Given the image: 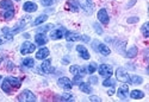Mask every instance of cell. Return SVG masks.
<instances>
[{
  "label": "cell",
  "instance_id": "1",
  "mask_svg": "<svg viewBox=\"0 0 149 102\" xmlns=\"http://www.w3.org/2000/svg\"><path fill=\"white\" fill-rule=\"evenodd\" d=\"M20 84H22V81L19 79L10 76V77L4 79L3 83H1V89L6 94H11L15 89H18L20 87Z\"/></svg>",
  "mask_w": 149,
  "mask_h": 102
},
{
  "label": "cell",
  "instance_id": "2",
  "mask_svg": "<svg viewBox=\"0 0 149 102\" xmlns=\"http://www.w3.org/2000/svg\"><path fill=\"white\" fill-rule=\"evenodd\" d=\"M0 8L3 10V17L6 20H10L15 17V6L11 0H1L0 1Z\"/></svg>",
  "mask_w": 149,
  "mask_h": 102
},
{
  "label": "cell",
  "instance_id": "3",
  "mask_svg": "<svg viewBox=\"0 0 149 102\" xmlns=\"http://www.w3.org/2000/svg\"><path fill=\"white\" fill-rule=\"evenodd\" d=\"M92 48L97 51V52L102 54V55H104V56H109L110 52H111L110 48H107L105 44L100 43L99 41H93V43H92Z\"/></svg>",
  "mask_w": 149,
  "mask_h": 102
},
{
  "label": "cell",
  "instance_id": "4",
  "mask_svg": "<svg viewBox=\"0 0 149 102\" xmlns=\"http://www.w3.org/2000/svg\"><path fill=\"white\" fill-rule=\"evenodd\" d=\"M77 3L79 4V6H80L87 14L93 13L94 5H93V1H92V0H77Z\"/></svg>",
  "mask_w": 149,
  "mask_h": 102
},
{
  "label": "cell",
  "instance_id": "5",
  "mask_svg": "<svg viewBox=\"0 0 149 102\" xmlns=\"http://www.w3.org/2000/svg\"><path fill=\"white\" fill-rule=\"evenodd\" d=\"M37 99L33 93H31L30 90H24L20 93V95H18V101L20 102H35Z\"/></svg>",
  "mask_w": 149,
  "mask_h": 102
},
{
  "label": "cell",
  "instance_id": "6",
  "mask_svg": "<svg viewBox=\"0 0 149 102\" xmlns=\"http://www.w3.org/2000/svg\"><path fill=\"white\" fill-rule=\"evenodd\" d=\"M116 76H117V80L123 82V83H130V75L125 71V69L123 68H118L116 70Z\"/></svg>",
  "mask_w": 149,
  "mask_h": 102
},
{
  "label": "cell",
  "instance_id": "7",
  "mask_svg": "<svg viewBox=\"0 0 149 102\" xmlns=\"http://www.w3.org/2000/svg\"><path fill=\"white\" fill-rule=\"evenodd\" d=\"M98 71H99V75L103 76V77L107 79V77H111L112 76V67L109 65V64H102V65H99L98 68Z\"/></svg>",
  "mask_w": 149,
  "mask_h": 102
},
{
  "label": "cell",
  "instance_id": "8",
  "mask_svg": "<svg viewBox=\"0 0 149 102\" xmlns=\"http://www.w3.org/2000/svg\"><path fill=\"white\" fill-rule=\"evenodd\" d=\"M36 46L35 44L30 43V42H25V43H23L22 48H20V52L22 55H28V54H32L33 51H35Z\"/></svg>",
  "mask_w": 149,
  "mask_h": 102
},
{
  "label": "cell",
  "instance_id": "9",
  "mask_svg": "<svg viewBox=\"0 0 149 102\" xmlns=\"http://www.w3.org/2000/svg\"><path fill=\"white\" fill-rule=\"evenodd\" d=\"M117 94H118V97L120 100H125L129 95V85L127 83H124L123 85H120L117 90Z\"/></svg>",
  "mask_w": 149,
  "mask_h": 102
},
{
  "label": "cell",
  "instance_id": "10",
  "mask_svg": "<svg viewBox=\"0 0 149 102\" xmlns=\"http://www.w3.org/2000/svg\"><path fill=\"white\" fill-rule=\"evenodd\" d=\"M57 84H58L61 88L66 89V90H69V89H72V87H73V82H72L68 77H61V79H58Z\"/></svg>",
  "mask_w": 149,
  "mask_h": 102
},
{
  "label": "cell",
  "instance_id": "11",
  "mask_svg": "<svg viewBox=\"0 0 149 102\" xmlns=\"http://www.w3.org/2000/svg\"><path fill=\"white\" fill-rule=\"evenodd\" d=\"M65 33H66V29L65 28H60V29H56V30L52 31L50 32V37H52V39H61Z\"/></svg>",
  "mask_w": 149,
  "mask_h": 102
},
{
  "label": "cell",
  "instance_id": "12",
  "mask_svg": "<svg viewBox=\"0 0 149 102\" xmlns=\"http://www.w3.org/2000/svg\"><path fill=\"white\" fill-rule=\"evenodd\" d=\"M98 19H99V21L103 23V24H105V25L109 24L110 18H109V14H107V12H106L105 8H102L100 11L98 12Z\"/></svg>",
  "mask_w": 149,
  "mask_h": 102
},
{
  "label": "cell",
  "instance_id": "13",
  "mask_svg": "<svg viewBox=\"0 0 149 102\" xmlns=\"http://www.w3.org/2000/svg\"><path fill=\"white\" fill-rule=\"evenodd\" d=\"M69 71L73 74V75H85L86 72H87V70H86V68L84 67H79V65H72L69 68Z\"/></svg>",
  "mask_w": 149,
  "mask_h": 102
},
{
  "label": "cell",
  "instance_id": "14",
  "mask_svg": "<svg viewBox=\"0 0 149 102\" xmlns=\"http://www.w3.org/2000/svg\"><path fill=\"white\" fill-rule=\"evenodd\" d=\"M23 10L28 12V13H31V12H36L37 11V5L32 1H26L25 4L23 5Z\"/></svg>",
  "mask_w": 149,
  "mask_h": 102
},
{
  "label": "cell",
  "instance_id": "15",
  "mask_svg": "<svg viewBox=\"0 0 149 102\" xmlns=\"http://www.w3.org/2000/svg\"><path fill=\"white\" fill-rule=\"evenodd\" d=\"M77 51L79 52L80 57H82L84 59H88V58H90L88 51H87V49H86L84 45H78V46H77Z\"/></svg>",
  "mask_w": 149,
  "mask_h": 102
},
{
  "label": "cell",
  "instance_id": "16",
  "mask_svg": "<svg viewBox=\"0 0 149 102\" xmlns=\"http://www.w3.org/2000/svg\"><path fill=\"white\" fill-rule=\"evenodd\" d=\"M41 71L44 74H48L52 71V61L50 59H45L42 64H41Z\"/></svg>",
  "mask_w": 149,
  "mask_h": 102
},
{
  "label": "cell",
  "instance_id": "17",
  "mask_svg": "<svg viewBox=\"0 0 149 102\" xmlns=\"http://www.w3.org/2000/svg\"><path fill=\"white\" fill-rule=\"evenodd\" d=\"M49 56V50L47 48H41L36 54V58L37 59H44Z\"/></svg>",
  "mask_w": 149,
  "mask_h": 102
},
{
  "label": "cell",
  "instance_id": "18",
  "mask_svg": "<svg viewBox=\"0 0 149 102\" xmlns=\"http://www.w3.org/2000/svg\"><path fill=\"white\" fill-rule=\"evenodd\" d=\"M35 41H36V43L38 44V45H44L48 42V38L45 37L44 33H37L35 36Z\"/></svg>",
  "mask_w": 149,
  "mask_h": 102
},
{
  "label": "cell",
  "instance_id": "19",
  "mask_svg": "<svg viewBox=\"0 0 149 102\" xmlns=\"http://www.w3.org/2000/svg\"><path fill=\"white\" fill-rule=\"evenodd\" d=\"M80 34L79 33H75V32H66V39L68 42H75V41H79L80 39Z\"/></svg>",
  "mask_w": 149,
  "mask_h": 102
},
{
  "label": "cell",
  "instance_id": "20",
  "mask_svg": "<svg viewBox=\"0 0 149 102\" xmlns=\"http://www.w3.org/2000/svg\"><path fill=\"white\" fill-rule=\"evenodd\" d=\"M79 88L80 90L86 93V94H91L92 93V87L88 84V83H84V82H80L79 83Z\"/></svg>",
  "mask_w": 149,
  "mask_h": 102
},
{
  "label": "cell",
  "instance_id": "21",
  "mask_svg": "<svg viewBox=\"0 0 149 102\" xmlns=\"http://www.w3.org/2000/svg\"><path fill=\"white\" fill-rule=\"evenodd\" d=\"M67 8H69L73 12H78L79 11V5L75 0H68L67 1Z\"/></svg>",
  "mask_w": 149,
  "mask_h": 102
},
{
  "label": "cell",
  "instance_id": "22",
  "mask_svg": "<svg viewBox=\"0 0 149 102\" xmlns=\"http://www.w3.org/2000/svg\"><path fill=\"white\" fill-rule=\"evenodd\" d=\"M47 19H48V16H47V14H41V16H38V17H37V18L32 21V25H33V26H37V25L44 23Z\"/></svg>",
  "mask_w": 149,
  "mask_h": 102
},
{
  "label": "cell",
  "instance_id": "23",
  "mask_svg": "<svg viewBox=\"0 0 149 102\" xmlns=\"http://www.w3.org/2000/svg\"><path fill=\"white\" fill-rule=\"evenodd\" d=\"M53 28H54L53 24H47V25H43V26H40L38 29H36V31H37V33H44Z\"/></svg>",
  "mask_w": 149,
  "mask_h": 102
},
{
  "label": "cell",
  "instance_id": "24",
  "mask_svg": "<svg viewBox=\"0 0 149 102\" xmlns=\"http://www.w3.org/2000/svg\"><path fill=\"white\" fill-rule=\"evenodd\" d=\"M137 52H139L137 48H136V46H131V48L128 50V52H127V57H129V58H134V57L137 56Z\"/></svg>",
  "mask_w": 149,
  "mask_h": 102
},
{
  "label": "cell",
  "instance_id": "25",
  "mask_svg": "<svg viewBox=\"0 0 149 102\" xmlns=\"http://www.w3.org/2000/svg\"><path fill=\"white\" fill-rule=\"evenodd\" d=\"M22 65L26 67V68H32L35 65V61L32 58H25V59L22 61Z\"/></svg>",
  "mask_w": 149,
  "mask_h": 102
},
{
  "label": "cell",
  "instance_id": "26",
  "mask_svg": "<svg viewBox=\"0 0 149 102\" xmlns=\"http://www.w3.org/2000/svg\"><path fill=\"white\" fill-rule=\"evenodd\" d=\"M143 82V79L141 76H137V75H131L130 76V83H134V84H140Z\"/></svg>",
  "mask_w": 149,
  "mask_h": 102
},
{
  "label": "cell",
  "instance_id": "27",
  "mask_svg": "<svg viewBox=\"0 0 149 102\" xmlns=\"http://www.w3.org/2000/svg\"><path fill=\"white\" fill-rule=\"evenodd\" d=\"M141 31H142V34H143L144 38H148V37H149V23H148V21L142 25Z\"/></svg>",
  "mask_w": 149,
  "mask_h": 102
},
{
  "label": "cell",
  "instance_id": "28",
  "mask_svg": "<svg viewBox=\"0 0 149 102\" xmlns=\"http://www.w3.org/2000/svg\"><path fill=\"white\" fill-rule=\"evenodd\" d=\"M130 96H131L132 99H135V100H139V99H142V97L144 96V94H143V92H141V90H132V92L130 93Z\"/></svg>",
  "mask_w": 149,
  "mask_h": 102
},
{
  "label": "cell",
  "instance_id": "29",
  "mask_svg": "<svg viewBox=\"0 0 149 102\" xmlns=\"http://www.w3.org/2000/svg\"><path fill=\"white\" fill-rule=\"evenodd\" d=\"M12 38H13V36H12V34H6L5 37H0V45L5 44L6 42L12 41Z\"/></svg>",
  "mask_w": 149,
  "mask_h": 102
},
{
  "label": "cell",
  "instance_id": "30",
  "mask_svg": "<svg viewBox=\"0 0 149 102\" xmlns=\"http://www.w3.org/2000/svg\"><path fill=\"white\" fill-rule=\"evenodd\" d=\"M115 84H116L115 80H112L111 77H107V79L103 82V85H104V87H113Z\"/></svg>",
  "mask_w": 149,
  "mask_h": 102
},
{
  "label": "cell",
  "instance_id": "31",
  "mask_svg": "<svg viewBox=\"0 0 149 102\" xmlns=\"http://www.w3.org/2000/svg\"><path fill=\"white\" fill-rule=\"evenodd\" d=\"M86 70H87V72H90V74H93L97 70V64H95L94 62L90 63V64L87 65V69H86Z\"/></svg>",
  "mask_w": 149,
  "mask_h": 102
},
{
  "label": "cell",
  "instance_id": "32",
  "mask_svg": "<svg viewBox=\"0 0 149 102\" xmlns=\"http://www.w3.org/2000/svg\"><path fill=\"white\" fill-rule=\"evenodd\" d=\"M62 101H72L74 100V96L72 94H68V93H65V94H62L61 97H60Z\"/></svg>",
  "mask_w": 149,
  "mask_h": 102
},
{
  "label": "cell",
  "instance_id": "33",
  "mask_svg": "<svg viewBox=\"0 0 149 102\" xmlns=\"http://www.w3.org/2000/svg\"><path fill=\"white\" fill-rule=\"evenodd\" d=\"M93 28L95 29V32H97L98 34H102V33H103V29H102V26H100V25H99L98 23H94V24H93Z\"/></svg>",
  "mask_w": 149,
  "mask_h": 102
},
{
  "label": "cell",
  "instance_id": "34",
  "mask_svg": "<svg viewBox=\"0 0 149 102\" xmlns=\"http://www.w3.org/2000/svg\"><path fill=\"white\" fill-rule=\"evenodd\" d=\"M55 3V0H41V4L43 6H52Z\"/></svg>",
  "mask_w": 149,
  "mask_h": 102
},
{
  "label": "cell",
  "instance_id": "35",
  "mask_svg": "<svg viewBox=\"0 0 149 102\" xmlns=\"http://www.w3.org/2000/svg\"><path fill=\"white\" fill-rule=\"evenodd\" d=\"M82 77H84L82 75H75V77H74V80H73V83H77V84H79V83L81 82Z\"/></svg>",
  "mask_w": 149,
  "mask_h": 102
},
{
  "label": "cell",
  "instance_id": "36",
  "mask_svg": "<svg viewBox=\"0 0 149 102\" xmlns=\"http://www.w3.org/2000/svg\"><path fill=\"white\" fill-rule=\"evenodd\" d=\"M137 21H139V18H137V17H130V18L128 19V23H129V24L137 23Z\"/></svg>",
  "mask_w": 149,
  "mask_h": 102
},
{
  "label": "cell",
  "instance_id": "37",
  "mask_svg": "<svg viewBox=\"0 0 149 102\" xmlns=\"http://www.w3.org/2000/svg\"><path fill=\"white\" fill-rule=\"evenodd\" d=\"M90 101H95V102H100L102 101V99L100 97H98V96H90Z\"/></svg>",
  "mask_w": 149,
  "mask_h": 102
},
{
  "label": "cell",
  "instance_id": "38",
  "mask_svg": "<svg viewBox=\"0 0 149 102\" xmlns=\"http://www.w3.org/2000/svg\"><path fill=\"white\" fill-rule=\"evenodd\" d=\"M80 39H81V41H84L85 43H88V42H90V38H88V36H86V34L81 36V37H80Z\"/></svg>",
  "mask_w": 149,
  "mask_h": 102
},
{
  "label": "cell",
  "instance_id": "39",
  "mask_svg": "<svg viewBox=\"0 0 149 102\" xmlns=\"http://www.w3.org/2000/svg\"><path fill=\"white\" fill-rule=\"evenodd\" d=\"M90 82L95 84V83H98V79L95 77V76H91V77H90Z\"/></svg>",
  "mask_w": 149,
  "mask_h": 102
},
{
  "label": "cell",
  "instance_id": "40",
  "mask_svg": "<svg viewBox=\"0 0 149 102\" xmlns=\"http://www.w3.org/2000/svg\"><path fill=\"white\" fill-rule=\"evenodd\" d=\"M113 93H115V89H113V87H111V89L107 92V94H109V95H112Z\"/></svg>",
  "mask_w": 149,
  "mask_h": 102
},
{
  "label": "cell",
  "instance_id": "41",
  "mask_svg": "<svg viewBox=\"0 0 149 102\" xmlns=\"http://www.w3.org/2000/svg\"><path fill=\"white\" fill-rule=\"evenodd\" d=\"M68 62H69V59H68V58H63V59H62V63H65V64H67Z\"/></svg>",
  "mask_w": 149,
  "mask_h": 102
},
{
  "label": "cell",
  "instance_id": "42",
  "mask_svg": "<svg viewBox=\"0 0 149 102\" xmlns=\"http://www.w3.org/2000/svg\"><path fill=\"white\" fill-rule=\"evenodd\" d=\"M12 67H15V65L12 64V63H8V69H10V70H12Z\"/></svg>",
  "mask_w": 149,
  "mask_h": 102
},
{
  "label": "cell",
  "instance_id": "43",
  "mask_svg": "<svg viewBox=\"0 0 149 102\" xmlns=\"http://www.w3.org/2000/svg\"><path fill=\"white\" fill-rule=\"evenodd\" d=\"M16 1H19V0H16Z\"/></svg>",
  "mask_w": 149,
  "mask_h": 102
}]
</instances>
